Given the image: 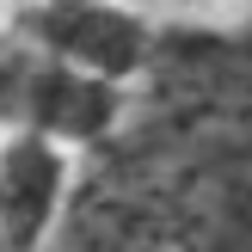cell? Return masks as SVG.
I'll return each mask as SVG.
<instances>
[{
    "label": "cell",
    "instance_id": "3957f363",
    "mask_svg": "<svg viewBox=\"0 0 252 252\" xmlns=\"http://www.w3.org/2000/svg\"><path fill=\"white\" fill-rule=\"evenodd\" d=\"M74 154L37 142L25 129L0 135V252H43L68 209Z\"/></svg>",
    "mask_w": 252,
    "mask_h": 252
},
{
    "label": "cell",
    "instance_id": "8992f818",
    "mask_svg": "<svg viewBox=\"0 0 252 252\" xmlns=\"http://www.w3.org/2000/svg\"><path fill=\"white\" fill-rule=\"evenodd\" d=\"M179 6H221V12H240V6H252V0H179Z\"/></svg>",
    "mask_w": 252,
    "mask_h": 252
},
{
    "label": "cell",
    "instance_id": "9c48e42d",
    "mask_svg": "<svg viewBox=\"0 0 252 252\" xmlns=\"http://www.w3.org/2000/svg\"><path fill=\"white\" fill-rule=\"evenodd\" d=\"M0 6H6V0H0Z\"/></svg>",
    "mask_w": 252,
    "mask_h": 252
},
{
    "label": "cell",
    "instance_id": "ba28073f",
    "mask_svg": "<svg viewBox=\"0 0 252 252\" xmlns=\"http://www.w3.org/2000/svg\"><path fill=\"white\" fill-rule=\"evenodd\" d=\"M135 6H148V0H135Z\"/></svg>",
    "mask_w": 252,
    "mask_h": 252
},
{
    "label": "cell",
    "instance_id": "52a82bcc",
    "mask_svg": "<svg viewBox=\"0 0 252 252\" xmlns=\"http://www.w3.org/2000/svg\"><path fill=\"white\" fill-rule=\"evenodd\" d=\"M6 6H19V0H6Z\"/></svg>",
    "mask_w": 252,
    "mask_h": 252
},
{
    "label": "cell",
    "instance_id": "277c9868",
    "mask_svg": "<svg viewBox=\"0 0 252 252\" xmlns=\"http://www.w3.org/2000/svg\"><path fill=\"white\" fill-rule=\"evenodd\" d=\"M25 74H31V49L12 31L6 6H0V135L19 123V98H25Z\"/></svg>",
    "mask_w": 252,
    "mask_h": 252
},
{
    "label": "cell",
    "instance_id": "6da1fadb",
    "mask_svg": "<svg viewBox=\"0 0 252 252\" xmlns=\"http://www.w3.org/2000/svg\"><path fill=\"white\" fill-rule=\"evenodd\" d=\"M25 49L62 68L98 74L111 86H129L154 62V19L135 0H19L6 6Z\"/></svg>",
    "mask_w": 252,
    "mask_h": 252
},
{
    "label": "cell",
    "instance_id": "5b68a950",
    "mask_svg": "<svg viewBox=\"0 0 252 252\" xmlns=\"http://www.w3.org/2000/svg\"><path fill=\"white\" fill-rule=\"evenodd\" d=\"M228 37H234V49L252 62V6H240V19H234V31H228Z\"/></svg>",
    "mask_w": 252,
    "mask_h": 252
},
{
    "label": "cell",
    "instance_id": "7a4b0ae2",
    "mask_svg": "<svg viewBox=\"0 0 252 252\" xmlns=\"http://www.w3.org/2000/svg\"><path fill=\"white\" fill-rule=\"evenodd\" d=\"M123 105H129V86H111V80H98V74H80V68H62V62L31 56L19 123H12V129H25V135H37V142L74 154V148L105 142L123 123Z\"/></svg>",
    "mask_w": 252,
    "mask_h": 252
}]
</instances>
